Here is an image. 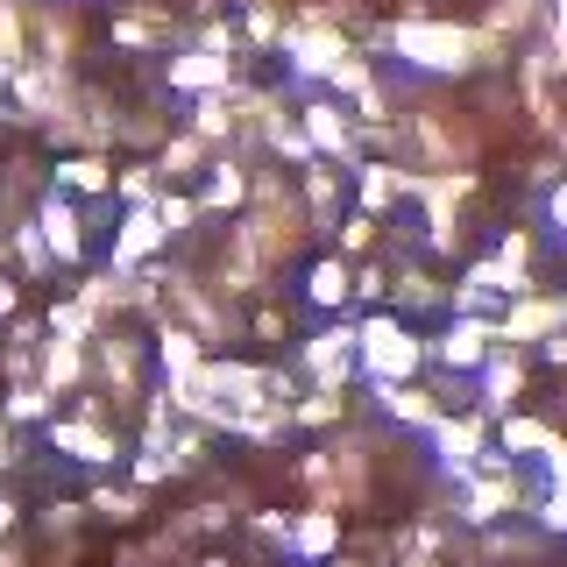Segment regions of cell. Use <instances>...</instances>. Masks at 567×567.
Returning a JSON list of instances; mask_svg holds the SVG:
<instances>
[{
    "instance_id": "obj_19",
    "label": "cell",
    "mask_w": 567,
    "mask_h": 567,
    "mask_svg": "<svg viewBox=\"0 0 567 567\" xmlns=\"http://www.w3.org/2000/svg\"><path fill=\"white\" fill-rule=\"evenodd\" d=\"M504 447L511 454H546V461H554L560 440H554V425H539V419H504Z\"/></svg>"
},
{
    "instance_id": "obj_5",
    "label": "cell",
    "mask_w": 567,
    "mask_h": 567,
    "mask_svg": "<svg viewBox=\"0 0 567 567\" xmlns=\"http://www.w3.org/2000/svg\"><path fill=\"white\" fill-rule=\"evenodd\" d=\"M35 235H43V248L58 262H79L85 256V220L71 199H43V213H35Z\"/></svg>"
},
{
    "instance_id": "obj_23",
    "label": "cell",
    "mask_w": 567,
    "mask_h": 567,
    "mask_svg": "<svg viewBox=\"0 0 567 567\" xmlns=\"http://www.w3.org/2000/svg\"><path fill=\"white\" fill-rule=\"evenodd\" d=\"M79 369H85L79 341H50V354H43V377H50V390H58V383H79Z\"/></svg>"
},
{
    "instance_id": "obj_12",
    "label": "cell",
    "mask_w": 567,
    "mask_h": 567,
    "mask_svg": "<svg viewBox=\"0 0 567 567\" xmlns=\"http://www.w3.org/2000/svg\"><path fill=\"white\" fill-rule=\"evenodd\" d=\"M50 440H58L64 454H79V461H121V440H114V433H100V425H85V419L50 425Z\"/></svg>"
},
{
    "instance_id": "obj_8",
    "label": "cell",
    "mask_w": 567,
    "mask_h": 567,
    "mask_svg": "<svg viewBox=\"0 0 567 567\" xmlns=\"http://www.w3.org/2000/svg\"><path fill=\"white\" fill-rule=\"evenodd\" d=\"M306 298L319 312H341L348 298H354V262H341V256H319L312 270H306Z\"/></svg>"
},
{
    "instance_id": "obj_35",
    "label": "cell",
    "mask_w": 567,
    "mask_h": 567,
    "mask_svg": "<svg viewBox=\"0 0 567 567\" xmlns=\"http://www.w3.org/2000/svg\"><path fill=\"white\" fill-rule=\"evenodd\" d=\"M8 461H14V454H8V425H0V468H8Z\"/></svg>"
},
{
    "instance_id": "obj_15",
    "label": "cell",
    "mask_w": 567,
    "mask_h": 567,
    "mask_svg": "<svg viewBox=\"0 0 567 567\" xmlns=\"http://www.w3.org/2000/svg\"><path fill=\"white\" fill-rule=\"evenodd\" d=\"M383 412L390 419H412V425H433L440 404H433V390H419V383H383Z\"/></svg>"
},
{
    "instance_id": "obj_3",
    "label": "cell",
    "mask_w": 567,
    "mask_h": 567,
    "mask_svg": "<svg viewBox=\"0 0 567 567\" xmlns=\"http://www.w3.org/2000/svg\"><path fill=\"white\" fill-rule=\"evenodd\" d=\"M306 369L319 377V390H341L354 377V327H327L306 341Z\"/></svg>"
},
{
    "instance_id": "obj_9",
    "label": "cell",
    "mask_w": 567,
    "mask_h": 567,
    "mask_svg": "<svg viewBox=\"0 0 567 567\" xmlns=\"http://www.w3.org/2000/svg\"><path fill=\"white\" fill-rule=\"evenodd\" d=\"M171 85H185V93H227V85H235V64L206 58V50H185V58H171Z\"/></svg>"
},
{
    "instance_id": "obj_29",
    "label": "cell",
    "mask_w": 567,
    "mask_h": 567,
    "mask_svg": "<svg viewBox=\"0 0 567 567\" xmlns=\"http://www.w3.org/2000/svg\"><path fill=\"white\" fill-rule=\"evenodd\" d=\"M256 333H262V341H284V333H291V306H262L256 312Z\"/></svg>"
},
{
    "instance_id": "obj_31",
    "label": "cell",
    "mask_w": 567,
    "mask_h": 567,
    "mask_svg": "<svg viewBox=\"0 0 567 567\" xmlns=\"http://www.w3.org/2000/svg\"><path fill=\"white\" fill-rule=\"evenodd\" d=\"M546 220H554V227H560V235H567V177H560V185H554V192H546Z\"/></svg>"
},
{
    "instance_id": "obj_11",
    "label": "cell",
    "mask_w": 567,
    "mask_h": 567,
    "mask_svg": "<svg viewBox=\"0 0 567 567\" xmlns=\"http://www.w3.org/2000/svg\"><path fill=\"white\" fill-rule=\"evenodd\" d=\"M518 390H525V362H518V354H489V362H483V404L511 419Z\"/></svg>"
},
{
    "instance_id": "obj_16",
    "label": "cell",
    "mask_w": 567,
    "mask_h": 567,
    "mask_svg": "<svg viewBox=\"0 0 567 567\" xmlns=\"http://www.w3.org/2000/svg\"><path fill=\"white\" fill-rule=\"evenodd\" d=\"M241 199H248V177H241V164H213V171H206V192H199V213L241 206Z\"/></svg>"
},
{
    "instance_id": "obj_14",
    "label": "cell",
    "mask_w": 567,
    "mask_h": 567,
    "mask_svg": "<svg viewBox=\"0 0 567 567\" xmlns=\"http://www.w3.org/2000/svg\"><path fill=\"white\" fill-rule=\"evenodd\" d=\"M440 306H454V291H440L433 270H404L398 277V312H440Z\"/></svg>"
},
{
    "instance_id": "obj_34",
    "label": "cell",
    "mask_w": 567,
    "mask_h": 567,
    "mask_svg": "<svg viewBox=\"0 0 567 567\" xmlns=\"http://www.w3.org/2000/svg\"><path fill=\"white\" fill-rule=\"evenodd\" d=\"M8 306H14V284H8V277H0V312H8Z\"/></svg>"
},
{
    "instance_id": "obj_36",
    "label": "cell",
    "mask_w": 567,
    "mask_h": 567,
    "mask_svg": "<svg viewBox=\"0 0 567 567\" xmlns=\"http://www.w3.org/2000/svg\"><path fill=\"white\" fill-rule=\"evenodd\" d=\"M213 567H220V560H213Z\"/></svg>"
},
{
    "instance_id": "obj_17",
    "label": "cell",
    "mask_w": 567,
    "mask_h": 567,
    "mask_svg": "<svg viewBox=\"0 0 567 567\" xmlns=\"http://www.w3.org/2000/svg\"><path fill=\"white\" fill-rule=\"evenodd\" d=\"M235 128H241V121H235V100H227V93H206L199 106H192V135H199V142H220Z\"/></svg>"
},
{
    "instance_id": "obj_6",
    "label": "cell",
    "mask_w": 567,
    "mask_h": 567,
    "mask_svg": "<svg viewBox=\"0 0 567 567\" xmlns=\"http://www.w3.org/2000/svg\"><path fill=\"white\" fill-rule=\"evenodd\" d=\"M341 199H348V171H333V164H306V206H312V220L306 227H341Z\"/></svg>"
},
{
    "instance_id": "obj_7",
    "label": "cell",
    "mask_w": 567,
    "mask_h": 567,
    "mask_svg": "<svg viewBox=\"0 0 567 567\" xmlns=\"http://www.w3.org/2000/svg\"><path fill=\"white\" fill-rule=\"evenodd\" d=\"M489 348H496V327H489V319H454L447 341H440V362H447V369H483Z\"/></svg>"
},
{
    "instance_id": "obj_24",
    "label": "cell",
    "mask_w": 567,
    "mask_h": 567,
    "mask_svg": "<svg viewBox=\"0 0 567 567\" xmlns=\"http://www.w3.org/2000/svg\"><path fill=\"white\" fill-rule=\"evenodd\" d=\"M58 177H64L71 192H106V185H114V177H106V164H100V156H71V164H58Z\"/></svg>"
},
{
    "instance_id": "obj_21",
    "label": "cell",
    "mask_w": 567,
    "mask_h": 567,
    "mask_svg": "<svg viewBox=\"0 0 567 567\" xmlns=\"http://www.w3.org/2000/svg\"><path fill=\"white\" fill-rule=\"evenodd\" d=\"M156 341H164V369H171V377H192V369H199V333H185V327H164Z\"/></svg>"
},
{
    "instance_id": "obj_30",
    "label": "cell",
    "mask_w": 567,
    "mask_h": 567,
    "mask_svg": "<svg viewBox=\"0 0 567 567\" xmlns=\"http://www.w3.org/2000/svg\"><path fill=\"white\" fill-rule=\"evenodd\" d=\"M93 511H100V518H135L142 504H135V496H121V489H100V496H93Z\"/></svg>"
},
{
    "instance_id": "obj_32",
    "label": "cell",
    "mask_w": 567,
    "mask_h": 567,
    "mask_svg": "<svg viewBox=\"0 0 567 567\" xmlns=\"http://www.w3.org/2000/svg\"><path fill=\"white\" fill-rule=\"evenodd\" d=\"M8 412H14V419H35V412H43V390H14Z\"/></svg>"
},
{
    "instance_id": "obj_33",
    "label": "cell",
    "mask_w": 567,
    "mask_h": 567,
    "mask_svg": "<svg viewBox=\"0 0 567 567\" xmlns=\"http://www.w3.org/2000/svg\"><path fill=\"white\" fill-rule=\"evenodd\" d=\"M546 362H567V327H560V333H546Z\"/></svg>"
},
{
    "instance_id": "obj_4",
    "label": "cell",
    "mask_w": 567,
    "mask_h": 567,
    "mask_svg": "<svg viewBox=\"0 0 567 567\" xmlns=\"http://www.w3.org/2000/svg\"><path fill=\"white\" fill-rule=\"evenodd\" d=\"M306 142H312L319 164H327V156H354V121H348V106H341V100H312V106H306Z\"/></svg>"
},
{
    "instance_id": "obj_13",
    "label": "cell",
    "mask_w": 567,
    "mask_h": 567,
    "mask_svg": "<svg viewBox=\"0 0 567 567\" xmlns=\"http://www.w3.org/2000/svg\"><path fill=\"white\" fill-rule=\"evenodd\" d=\"M433 440L447 454V468H475L483 454V419H433Z\"/></svg>"
},
{
    "instance_id": "obj_28",
    "label": "cell",
    "mask_w": 567,
    "mask_h": 567,
    "mask_svg": "<svg viewBox=\"0 0 567 567\" xmlns=\"http://www.w3.org/2000/svg\"><path fill=\"white\" fill-rule=\"evenodd\" d=\"M390 291V270L383 262H362V270H354V298H383Z\"/></svg>"
},
{
    "instance_id": "obj_1",
    "label": "cell",
    "mask_w": 567,
    "mask_h": 567,
    "mask_svg": "<svg viewBox=\"0 0 567 567\" xmlns=\"http://www.w3.org/2000/svg\"><path fill=\"white\" fill-rule=\"evenodd\" d=\"M377 43H390L412 71H468V64H504V43H489L483 29H454V22H390L377 29Z\"/></svg>"
},
{
    "instance_id": "obj_2",
    "label": "cell",
    "mask_w": 567,
    "mask_h": 567,
    "mask_svg": "<svg viewBox=\"0 0 567 567\" xmlns=\"http://www.w3.org/2000/svg\"><path fill=\"white\" fill-rule=\"evenodd\" d=\"M354 362H362L377 383H412L419 362H425V341L404 327V319L377 312V319H362V327H354Z\"/></svg>"
},
{
    "instance_id": "obj_22",
    "label": "cell",
    "mask_w": 567,
    "mask_h": 567,
    "mask_svg": "<svg viewBox=\"0 0 567 567\" xmlns=\"http://www.w3.org/2000/svg\"><path fill=\"white\" fill-rule=\"evenodd\" d=\"M377 227H383L377 213H348V220H341V248H333V256L348 262V256H362V248H377Z\"/></svg>"
},
{
    "instance_id": "obj_18",
    "label": "cell",
    "mask_w": 567,
    "mask_h": 567,
    "mask_svg": "<svg viewBox=\"0 0 567 567\" xmlns=\"http://www.w3.org/2000/svg\"><path fill=\"white\" fill-rule=\"evenodd\" d=\"M35 29H43V50H50L43 64H58V71H64V58H71V43H79V22H71L64 8H35Z\"/></svg>"
},
{
    "instance_id": "obj_10",
    "label": "cell",
    "mask_w": 567,
    "mask_h": 567,
    "mask_svg": "<svg viewBox=\"0 0 567 567\" xmlns=\"http://www.w3.org/2000/svg\"><path fill=\"white\" fill-rule=\"evenodd\" d=\"M156 248H164V227H156V213H150V206H135L128 220H121V235H114V262L128 270V262L156 256Z\"/></svg>"
},
{
    "instance_id": "obj_26",
    "label": "cell",
    "mask_w": 567,
    "mask_h": 567,
    "mask_svg": "<svg viewBox=\"0 0 567 567\" xmlns=\"http://www.w3.org/2000/svg\"><path fill=\"white\" fill-rule=\"evenodd\" d=\"M22 58V14H14V0H0V71H14Z\"/></svg>"
},
{
    "instance_id": "obj_25",
    "label": "cell",
    "mask_w": 567,
    "mask_h": 567,
    "mask_svg": "<svg viewBox=\"0 0 567 567\" xmlns=\"http://www.w3.org/2000/svg\"><path fill=\"white\" fill-rule=\"evenodd\" d=\"M298 554H327V546H333V511H312V518L306 525H298Z\"/></svg>"
},
{
    "instance_id": "obj_27",
    "label": "cell",
    "mask_w": 567,
    "mask_h": 567,
    "mask_svg": "<svg viewBox=\"0 0 567 567\" xmlns=\"http://www.w3.org/2000/svg\"><path fill=\"white\" fill-rule=\"evenodd\" d=\"M121 192H128L135 206H156V177H150V164H135L128 177H121Z\"/></svg>"
},
{
    "instance_id": "obj_20",
    "label": "cell",
    "mask_w": 567,
    "mask_h": 567,
    "mask_svg": "<svg viewBox=\"0 0 567 567\" xmlns=\"http://www.w3.org/2000/svg\"><path fill=\"white\" fill-rule=\"evenodd\" d=\"M199 164H206V142H199V135H177V142H164V156H156L150 171H164V177H199Z\"/></svg>"
}]
</instances>
